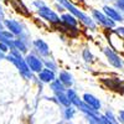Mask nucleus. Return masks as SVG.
<instances>
[{"mask_svg":"<svg viewBox=\"0 0 124 124\" xmlns=\"http://www.w3.org/2000/svg\"><path fill=\"white\" fill-rule=\"evenodd\" d=\"M44 67L48 68V70H52L54 72H58L60 71V66L56 62V60H54L52 57H46L44 58Z\"/></svg>","mask_w":124,"mask_h":124,"instance_id":"obj_24","label":"nucleus"},{"mask_svg":"<svg viewBox=\"0 0 124 124\" xmlns=\"http://www.w3.org/2000/svg\"><path fill=\"white\" fill-rule=\"evenodd\" d=\"M119 118H120V120L124 123V110H120V112H119Z\"/></svg>","mask_w":124,"mask_h":124,"instance_id":"obj_33","label":"nucleus"},{"mask_svg":"<svg viewBox=\"0 0 124 124\" xmlns=\"http://www.w3.org/2000/svg\"><path fill=\"white\" fill-rule=\"evenodd\" d=\"M5 60L8 61V63L11 65L16 71L17 73L20 75L25 82H32L34 78H35V73L30 71V68L27 67L26 62H25V58H24V55L20 52V51L15 50V48H10L9 54H6L5 56Z\"/></svg>","mask_w":124,"mask_h":124,"instance_id":"obj_3","label":"nucleus"},{"mask_svg":"<svg viewBox=\"0 0 124 124\" xmlns=\"http://www.w3.org/2000/svg\"><path fill=\"white\" fill-rule=\"evenodd\" d=\"M14 39H15V36L9 30H6V29L0 30V42H4V44L9 45L10 48H13V40Z\"/></svg>","mask_w":124,"mask_h":124,"instance_id":"obj_21","label":"nucleus"},{"mask_svg":"<svg viewBox=\"0 0 124 124\" xmlns=\"http://www.w3.org/2000/svg\"><path fill=\"white\" fill-rule=\"evenodd\" d=\"M31 51H34L35 54H37L40 57L46 58L51 56V48L48 46V44L44 39H34L31 41Z\"/></svg>","mask_w":124,"mask_h":124,"instance_id":"obj_8","label":"nucleus"},{"mask_svg":"<svg viewBox=\"0 0 124 124\" xmlns=\"http://www.w3.org/2000/svg\"><path fill=\"white\" fill-rule=\"evenodd\" d=\"M13 112L14 109H11V106L0 104V124H11Z\"/></svg>","mask_w":124,"mask_h":124,"instance_id":"obj_17","label":"nucleus"},{"mask_svg":"<svg viewBox=\"0 0 124 124\" xmlns=\"http://www.w3.org/2000/svg\"><path fill=\"white\" fill-rule=\"evenodd\" d=\"M35 11H36V15L41 20H44L45 23H47L51 26H56V25H58L61 23L60 21V14L56 11V10H54V8L48 6L47 4L35 9Z\"/></svg>","mask_w":124,"mask_h":124,"instance_id":"obj_5","label":"nucleus"},{"mask_svg":"<svg viewBox=\"0 0 124 124\" xmlns=\"http://www.w3.org/2000/svg\"><path fill=\"white\" fill-rule=\"evenodd\" d=\"M5 29V26H4V21L3 20H0V30H4Z\"/></svg>","mask_w":124,"mask_h":124,"instance_id":"obj_35","label":"nucleus"},{"mask_svg":"<svg viewBox=\"0 0 124 124\" xmlns=\"http://www.w3.org/2000/svg\"><path fill=\"white\" fill-rule=\"evenodd\" d=\"M101 81L107 88H109L110 91H117V92H118V88H119L120 83L123 82L119 78H102Z\"/></svg>","mask_w":124,"mask_h":124,"instance_id":"obj_20","label":"nucleus"},{"mask_svg":"<svg viewBox=\"0 0 124 124\" xmlns=\"http://www.w3.org/2000/svg\"><path fill=\"white\" fill-rule=\"evenodd\" d=\"M103 54H104L107 61H108V63L112 66V67H114L117 70H122L124 67V61L123 58L116 52V51H113V48L110 47H104V50H103Z\"/></svg>","mask_w":124,"mask_h":124,"instance_id":"obj_11","label":"nucleus"},{"mask_svg":"<svg viewBox=\"0 0 124 124\" xmlns=\"http://www.w3.org/2000/svg\"><path fill=\"white\" fill-rule=\"evenodd\" d=\"M81 98H82V101H83L87 106H89L93 110L99 112V109L102 108V103H101V101H99L94 94H92V93H85V94L82 96Z\"/></svg>","mask_w":124,"mask_h":124,"instance_id":"obj_15","label":"nucleus"},{"mask_svg":"<svg viewBox=\"0 0 124 124\" xmlns=\"http://www.w3.org/2000/svg\"><path fill=\"white\" fill-rule=\"evenodd\" d=\"M48 88H50V92L52 94H57V93H61V92H65L66 91V87L61 83V81L56 77L51 83H48Z\"/></svg>","mask_w":124,"mask_h":124,"instance_id":"obj_22","label":"nucleus"},{"mask_svg":"<svg viewBox=\"0 0 124 124\" xmlns=\"http://www.w3.org/2000/svg\"><path fill=\"white\" fill-rule=\"evenodd\" d=\"M31 34L29 30H25L23 34L15 36L13 40V48L20 51L23 55H26L29 51H31Z\"/></svg>","mask_w":124,"mask_h":124,"instance_id":"obj_6","label":"nucleus"},{"mask_svg":"<svg viewBox=\"0 0 124 124\" xmlns=\"http://www.w3.org/2000/svg\"><path fill=\"white\" fill-rule=\"evenodd\" d=\"M54 8L56 9V11H57V13H60V14H61V13H63V11H66V10H65V8L62 6L61 4L56 3V1H55V5H54Z\"/></svg>","mask_w":124,"mask_h":124,"instance_id":"obj_30","label":"nucleus"},{"mask_svg":"<svg viewBox=\"0 0 124 124\" xmlns=\"http://www.w3.org/2000/svg\"><path fill=\"white\" fill-rule=\"evenodd\" d=\"M102 11L104 13L110 20H113L116 24L117 23H122L124 21V16L122 14L120 10H118L116 6H109V5H104L102 9Z\"/></svg>","mask_w":124,"mask_h":124,"instance_id":"obj_13","label":"nucleus"},{"mask_svg":"<svg viewBox=\"0 0 124 124\" xmlns=\"http://www.w3.org/2000/svg\"><path fill=\"white\" fill-rule=\"evenodd\" d=\"M91 16L92 19L94 20V23L97 25H101L103 27L106 29H114L116 27V23L113 21V20H110L104 13L102 11V10H98V9H92L91 11Z\"/></svg>","mask_w":124,"mask_h":124,"instance_id":"obj_9","label":"nucleus"},{"mask_svg":"<svg viewBox=\"0 0 124 124\" xmlns=\"http://www.w3.org/2000/svg\"><path fill=\"white\" fill-rule=\"evenodd\" d=\"M5 56H6V55H5V54H3L1 51H0V61H3V60H5Z\"/></svg>","mask_w":124,"mask_h":124,"instance_id":"obj_34","label":"nucleus"},{"mask_svg":"<svg viewBox=\"0 0 124 124\" xmlns=\"http://www.w3.org/2000/svg\"><path fill=\"white\" fill-rule=\"evenodd\" d=\"M57 78L61 81V83L66 88H70V87H73L75 85V78L72 76V73L67 70H61L57 72Z\"/></svg>","mask_w":124,"mask_h":124,"instance_id":"obj_16","label":"nucleus"},{"mask_svg":"<svg viewBox=\"0 0 124 124\" xmlns=\"http://www.w3.org/2000/svg\"><path fill=\"white\" fill-rule=\"evenodd\" d=\"M60 21H61V24H63L68 27H78L79 26L78 19L68 11H63L60 14Z\"/></svg>","mask_w":124,"mask_h":124,"instance_id":"obj_14","label":"nucleus"},{"mask_svg":"<svg viewBox=\"0 0 124 124\" xmlns=\"http://www.w3.org/2000/svg\"><path fill=\"white\" fill-rule=\"evenodd\" d=\"M114 32H116L118 36L124 37V26H116V27H114Z\"/></svg>","mask_w":124,"mask_h":124,"instance_id":"obj_28","label":"nucleus"},{"mask_svg":"<svg viewBox=\"0 0 124 124\" xmlns=\"http://www.w3.org/2000/svg\"><path fill=\"white\" fill-rule=\"evenodd\" d=\"M31 116V124H60L62 122V110L54 97L40 98Z\"/></svg>","mask_w":124,"mask_h":124,"instance_id":"obj_1","label":"nucleus"},{"mask_svg":"<svg viewBox=\"0 0 124 124\" xmlns=\"http://www.w3.org/2000/svg\"><path fill=\"white\" fill-rule=\"evenodd\" d=\"M102 120H103V124H114L112 120H109L108 118H106L104 116H102Z\"/></svg>","mask_w":124,"mask_h":124,"instance_id":"obj_32","label":"nucleus"},{"mask_svg":"<svg viewBox=\"0 0 124 124\" xmlns=\"http://www.w3.org/2000/svg\"><path fill=\"white\" fill-rule=\"evenodd\" d=\"M5 19V10L3 8V5L0 4V20H4Z\"/></svg>","mask_w":124,"mask_h":124,"instance_id":"obj_31","label":"nucleus"},{"mask_svg":"<svg viewBox=\"0 0 124 124\" xmlns=\"http://www.w3.org/2000/svg\"><path fill=\"white\" fill-rule=\"evenodd\" d=\"M35 76H36V79L40 82L41 85H48L57 77V72H54L52 70H48V68L44 67Z\"/></svg>","mask_w":124,"mask_h":124,"instance_id":"obj_12","label":"nucleus"},{"mask_svg":"<svg viewBox=\"0 0 124 124\" xmlns=\"http://www.w3.org/2000/svg\"><path fill=\"white\" fill-rule=\"evenodd\" d=\"M60 124H62V123H60ZM63 124H70V123H63Z\"/></svg>","mask_w":124,"mask_h":124,"instance_id":"obj_36","label":"nucleus"},{"mask_svg":"<svg viewBox=\"0 0 124 124\" xmlns=\"http://www.w3.org/2000/svg\"><path fill=\"white\" fill-rule=\"evenodd\" d=\"M81 56H82V60H83L86 63H92L93 60H94V56H93L92 51H91L88 47H85L83 50H82Z\"/></svg>","mask_w":124,"mask_h":124,"instance_id":"obj_25","label":"nucleus"},{"mask_svg":"<svg viewBox=\"0 0 124 124\" xmlns=\"http://www.w3.org/2000/svg\"><path fill=\"white\" fill-rule=\"evenodd\" d=\"M0 104L17 101L21 97L23 82H25L20 75H13V71H8L6 73L0 72Z\"/></svg>","mask_w":124,"mask_h":124,"instance_id":"obj_2","label":"nucleus"},{"mask_svg":"<svg viewBox=\"0 0 124 124\" xmlns=\"http://www.w3.org/2000/svg\"><path fill=\"white\" fill-rule=\"evenodd\" d=\"M56 3L61 4L62 6L65 8L66 11L71 13L72 15H75L77 19H78V21L79 24L82 25H85L86 27L91 29V30H96L97 27V24L94 23V20L92 19L91 15H88L87 13H85L82 9H79L77 5H75L73 3H72V0H55Z\"/></svg>","mask_w":124,"mask_h":124,"instance_id":"obj_4","label":"nucleus"},{"mask_svg":"<svg viewBox=\"0 0 124 124\" xmlns=\"http://www.w3.org/2000/svg\"><path fill=\"white\" fill-rule=\"evenodd\" d=\"M114 6L120 11H124V0H117L114 3Z\"/></svg>","mask_w":124,"mask_h":124,"instance_id":"obj_29","label":"nucleus"},{"mask_svg":"<svg viewBox=\"0 0 124 124\" xmlns=\"http://www.w3.org/2000/svg\"><path fill=\"white\" fill-rule=\"evenodd\" d=\"M45 4H46V3L44 1V0H32V1H31V6L35 8V9L42 6V5H45Z\"/></svg>","mask_w":124,"mask_h":124,"instance_id":"obj_26","label":"nucleus"},{"mask_svg":"<svg viewBox=\"0 0 124 124\" xmlns=\"http://www.w3.org/2000/svg\"><path fill=\"white\" fill-rule=\"evenodd\" d=\"M62 110V120H65L67 123H70L72 119L76 117V114L78 113L77 108L75 106H68V107H63L61 109Z\"/></svg>","mask_w":124,"mask_h":124,"instance_id":"obj_18","label":"nucleus"},{"mask_svg":"<svg viewBox=\"0 0 124 124\" xmlns=\"http://www.w3.org/2000/svg\"><path fill=\"white\" fill-rule=\"evenodd\" d=\"M66 94H67V97H68V99H70V102H71V104H72V106L77 107L79 103L82 102V98L79 97L78 92H77L73 87L66 88Z\"/></svg>","mask_w":124,"mask_h":124,"instance_id":"obj_19","label":"nucleus"},{"mask_svg":"<svg viewBox=\"0 0 124 124\" xmlns=\"http://www.w3.org/2000/svg\"><path fill=\"white\" fill-rule=\"evenodd\" d=\"M24 58L27 67L30 68V71L32 73L36 75L44 68V58L40 57L37 54H35L34 51H29L26 55H24Z\"/></svg>","mask_w":124,"mask_h":124,"instance_id":"obj_7","label":"nucleus"},{"mask_svg":"<svg viewBox=\"0 0 124 124\" xmlns=\"http://www.w3.org/2000/svg\"><path fill=\"white\" fill-rule=\"evenodd\" d=\"M0 51H1L3 54H9V51H10V47H9V45H6V44H4V42H0Z\"/></svg>","mask_w":124,"mask_h":124,"instance_id":"obj_27","label":"nucleus"},{"mask_svg":"<svg viewBox=\"0 0 124 124\" xmlns=\"http://www.w3.org/2000/svg\"><path fill=\"white\" fill-rule=\"evenodd\" d=\"M54 98L56 101V103L60 106V107H68V106H72L71 104V102L66 94V91L65 92H61V93H57V94H54Z\"/></svg>","mask_w":124,"mask_h":124,"instance_id":"obj_23","label":"nucleus"},{"mask_svg":"<svg viewBox=\"0 0 124 124\" xmlns=\"http://www.w3.org/2000/svg\"><path fill=\"white\" fill-rule=\"evenodd\" d=\"M4 26L6 30H9L14 36H19L20 34H23L25 30H27L26 25L21 21V20H17V19H4Z\"/></svg>","mask_w":124,"mask_h":124,"instance_id":"obj_10","label":"nucleus"}]
</instances>
